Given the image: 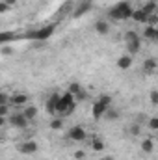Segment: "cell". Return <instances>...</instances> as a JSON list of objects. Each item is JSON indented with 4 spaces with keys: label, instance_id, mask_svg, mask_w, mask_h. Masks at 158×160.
Segmentation results:
<instances>
[{
    "label": "cell",
    "instance_id": "obj_7",
    "mask_svg": "<svg viewBox=\"0 0 158 160\" xmlns=\"http://www.w3.org/2000/svg\"><path fill=\"white\" fill-rule=\"evenodd\" d=\"M54 32H56V24H47V26H43V28H39V30L32 32V34H30V39L47 41V39H50V38L54 36Z\"/></svg>",
    "mask_w": 158,
    "mask_h": 160
},
{
    "label": "cell",
    "instance_id": "obj_1",
    "mask_svg": "<svg viewBox=\"0 0 158 160\" xmlns=\"http://www.w3.org/2000/svg\"><path fill=\"white\" fill-rule=\"evenodd\" d=\"M78 106V101L77 97L71 93V91H63L62 97H60V102H58V116L62 118H69Z\"/></svg>",
    "mask_w": 158,
    "mask_h": 160
},
{
    "label": "cell",
    "instance_id": "obj_18",
    "mask_svg": "<svg viewBox=\"0 0 158 160\" xmlns=\"http://www.w3.org/2000/svg\"><path fill=\"white\" fill-rule=\"evenodd\" d=\"M22 114H24L30 121H34L36 118H37V114H39V108H37L36 104H28V106L22 108Z\"/></svg>",
    "mask_w": 158,
    "mask_h": 160
},
{
    "label": "cell",
    "instance_id": "obj_28",
    "mask_svg": "<svg viewBox=\"0 0 158 160\" xmlns=\"http://www.w3.org/2000/svg\"><path fill=\"white\" fill-rule=\"evenodd\" d=\"M99 99H101L102 102H106L108 106H112V101H114V99H112V95H108V93H102V95H101Z\"/></svg>",
    "mask_w": 158,
    "mask_h": 160
},
{
    "label": "cell",
    "instance_id": "obj_4",
    "mask_svg": "<svg viewBox=\"0 0 158 160\" xmlns=\"http://www.w3.org/2000/svg\"><path fill=\"white\" fill-rule=\"evenodd\" d=\"M30 123H32V121L22 114V110H19V112H11V114H9V125H11L13 128H21V130H24V128L30 127Z\"/></svg>",
    "mask_w": 158,
    "mask_h": 160
},
{
    "label": "cell",
    "instance_id": "obj_25",
    "mask_svg": "<svg viewBox=\"0 0 158 160\" xmlns=\"http://www.w3.org/2000/svg\"><path fill=\"white\" fill-rule=\"evenodd\" d=\"M149 102L153 106H158V89H151L149 91Z\"/></svg>",
    "mask_w": 158,
    "mask_h": 160
},
{
    "label": "cell",
    "instance_id": "obj_15",
    "mask_svg": "<svg viewBox=\"0 0 158 160\" xmlns=\"http://www.w3.org/2000/svg\"><path fill=\"white\" fill-rule=\"evenodd\" d=\"M158 36V28L156 26H153V24H145V28H143V32H141V38L147 41H155Z\"/></svg>",
    "mask_w": 158,
    "mask_h": 160
},
{
    "label": "cell",
    "instance_id": "obj_17",
    "mask_svg": "<svg viewBox=\"0 0 158 160\" xmlns=\"http://www.w3.org/2000/svg\"><path fill=\"white\" fill-rule=\"evenodd\" d=\"M158 69V60L156 58H145L143 60V71L145 73H155Z\"/></svg>",
    "mask_w": 158,
    "mask_h": 160
},
{
    "label": "cell",
    "instance_id": "obj_31",
    "mask_svg": "<svg viewBox=\"0 0 158 160\" xmlns=\"http://www.w3.org/2000/svg\"><path fill=\"white\" fill-rule=\"evenodd\" d=\"M4 2H6V4H7L9 8H15V6L19 4V0H4Z\"/></svg>",
    "mask_w": 158,
    "mask_h": 160
},
{
    "label": "cell",
    "instance_id": "obj_12",
    "mask_svg": "<svg viewBox=\"0 0 158 160\" xmlns=\"http://www.w3.org/2000/svg\"><path fill=\"white\" fill-rule=\"evenodd\" d=\"M104 149H106V142L101 136H91L89 138V151H93V153H104Z\"/></svg>",
    "mask_w": 158,
    "mask_h": 160
},
{
    "label": "cell",
    "instance_id": "obj_5",
    "mask_svg": "<svg viewBox=\"0 0 158 160\" xmlns=\"http://www.w3.org/2000/svg\"><path fill=\"white\" fill-rule=\"evenodd\" d=\"M15 149L21 153V155H36L39 151V145L36 140H21L15 143Z\"/></svg>",
    "mask_w": 158,
    "mask_h": 160
},
{
    "label": "cell",
    "instance_id": "obj_22",
    "mask_svg": "<svg viewBox=\"0 0 158 160\" xmlns=\"http://www.w3.org/2000/svg\"><path fill=\"white\" fill-rule=\"evenodd\" d=\"M121 118V112L119 110H114V108H108V112L104 114V119H108V121H116Z\"/></svg>",
    "mask_w": 158,
    "mask_h": 160
},
{
    "label": "cell",
    "instance_id": "obj_11",
    "mask_svg": "<svg viewBox=\"0 0 158 160\" xmlns=\"http://www.w3.org/2000/svg\"><path fill=\"white\" fill-rule=\"evenodd\" d=\"M93 28H95V32H97L99 36H108V34L112 32V24H110V21H106V19H97L95 24H93Z\"/></svg>",
    "mask_w": 158,
    "mask_h": 160
},
{
    "label": "cell",
    "instance_id": "obj_20",
    "mask_svg": "<svg viewBox=\"0 0 158 160\" xmlns=\"http://www.w3.org/2000/svg\"><path fill=\"white\" fill-rule=\"evenodd\" d=\"M141 9H143L147 15H155V13H156V9H158V2H156V0H147V2L141 6Z\"/></svg>",
    "mask_w": 158,
    "mask_h": 160
},
{
    "label": "cell",
    "instance_id": "obj_27",
    "mask_svg": "<svg viewBox=\"0 0 158 160\" xmlns=\"http://www.w3.org/2000/svg\"><path fill=\"white\" fill-rule=\"evenodd\" d=\"M11 108H13L11 104H0V116H9Z\"/></svg>",
    "mask_w": 158,
    "mask_h": 160
},
{
    "label": "cell",
    "instance_id": "obj_24",
    "mask_svg": "<svg viewBox=\"0 0 158 160\" xmlns=\"http://www.w3.org/2000/svg\"><path fill=\"white\" fill-rule=\"evenodd\" d=\"M128 134H130V136H140V134H141V127H140V123H132V125L128 127Z\"/></svg>",
    "mask_w": 158,
    "mask_h": 160
},
{
    "label": "cell",
    "instance_id": "obj_32",
    "mask_svg": "<svg viewBox=\"0 0 158 160\" xmlns=\"http://www.w3.org/2000/svg\"><path fill=\"white\" fill-rule=\"evenodd\" d=\"M101 160H114L112 157H104V158H101Z\"/></svg>",
    "mask_w": 158,
    "mask_h": 160
},
{
    "label": "cell",
    "instance_id": "obj_9",
    "mask_svg": "<svg viewBox=\"0 0 158 160\" xmlns=\"http://www.w3.org/2000/svg\"><path fill=\"white\" fill-rule=\"evenodd\" d=\"M60 97H62V93H50L48 95V99L45 101V110H47V114H50L52 118L54 116H58V102H60Z\"/></svg>",
    "mask_w": 158,
    "mask_h": 160
},
{
    "label": "cell",
    "instance_id": "obj_29",
    "mask_svg": "<svg viewBox=\"0 0 158 160\" xmlns=\"http://www.w3.org/2000/svg\"><path fill=\"white\" fill-rule=\"evenodd\" d=\"M147 24H153V26H156L158 24V15H149V19H147Z\"/></svg>",
    "mask_w": 158,
    "mask_h": 160
},
{
    "label": "cell",
    "instance_id": "obj_33",
    "mask_svg": "<svg viewBox=\"0 0 158 160\" xmlns=\"http://www.w3.org/2000/svg\"><path fill=\"white\" fill-rule=\"evenodd\" d=\"M155 43H156V45H158V36H156V39H155Z\"/></svg>",
    "mask_w": 158,
    "mask_h": 160
},
{
    "label": "cell",
    "instance_id": "obj_30",
    "mask_svg": "<svg viewBox=\"0 0 158 160\" xmlns=\"http://www.w3.org/2000/svg\"><path fill=\"white\" fill-rule=\"evenodd\" d=\"M9 9H11V8H9V6H7V4H6V2H4V0H2V2H0V13H2V15H4V13H7V11H9Z\"/></svg>",
    "mask_w": 158,
    "mask_h": 160
},
{
    "label": "cell",
    "instance_id": "obj_23",
    "mask_svg": "<svg viewBox=\"0 0 158 160\" xmlns=\"http://www.w3.org/2000/svg\"><path fill=\"white\" fill-rule=\"evenodd\" d=\"M147 127H149L151 132H158V116L149 118V119H147Z\"/></svg>",
    "mask_w": 158,
    "mask_h": 160
},
{
    "label": "cell",
    "instance_id": "obj_3",
    "mask_svg": "<svg viewBox=\"0 0 158 160\" xmlns=\"http://www.w3.org/2000/svg\"><path fill=\"white\" fill-rule=\"evenodd\" d=\"M125 45H126V52L128 54H138L141 50V36L134 30H128L125 34Z\"/></svg>",
    "mask_w": 158,
    "mask_h": 160
},
{
    "label": "cell",
    "instance_id": "obj_13",
    "mask_svg": "<svg viewBox=\"0 0 158 160\" xmlns=\"http://www.w3.org/2000/svg\"><path fill=\"white\" fill-rule=\"evenodd\" d=\"M116 65H117V69L121 71H128L132 65H134V58H132V54H121L117 58V62H116Z\"/></svg>",
    "mask_w": 158,
    "mask_h": 160
},
{
    "label": "cell",
    "instance_id": "obj_6",
    "mask_svg": "<svg viewBox=\"0 0 158 160\" xmlns=\"http://www.w3.org/2000/svg\"><path fill=\"white\" fill-rule=\"evenodd\" d=\"M67 138H69L71 142H75V143H84V142L87 140V130H86V127H82V125H73V127L69 128Z\"/></svg>",
    "mask_w": 158,
    "mask_h": 160
},
{
    "label": "cell",
    "instance_id": "obj_26",
    "mask_svg": "<svg viewBox=\"0 0 158 160\" xmlns=\"http://www.w3.org/2000/svg\"><path fill=\"white\" fill-rule=\"evenodd\" d=\"M86 155H87V153H86V149H77V151L73 153V158H75V160H84V158H86Z\"/></svg>",
    "mask_w": 158,
    "mask_h": 160
},
{
    "label": "cell",
    "instance_id": "obj_10",
    "mask_svg": "<svg viewBox=\"0 0 158 160\" xmlns=\"http://www.w3.org/2000/svg\"><path fill=\"white\" fill-rule=\"evenodd\" d=\"M108 108H112V106H108L106 102H102L101 99H97V101L93 102V106H91V116H93V119L95 121L104 119V114L108 112Z\"/></svg>",
    "mask_w": 158,
    "mask_h": 160
},
{
    "label": "cell",
    "instance_id": "obj_8",
    "mask_svg": "<svg viewBox=\"0 0 158 160\" xmlns=\"http://www.w3.org/2000/svg\"><path fill=\"white\" fill-rule=\"evenodd\" d=\"M9 104H11L13 108H17V110H22L24 106L30 104V95H28V93H22V91H17V93L11 95Z\"/></svg>",
    "mask_w": 158,
    "mask_h": 160
},
{
    "label": "cell",
    "instance_id": "obj_14",
    "mask_svg": "<svg viewBox=\"0 0 158 160\" xmlns=\"http://www.w3.org/2000/svg\"><path fill=\"white\" fill-rule=\"evenodd\" d=\"M67 91H71V93L77 97V101H78V102L86 99V89L82 88V84H80V82H71V84H69V88H67Z\"/></svg>",
    "mask_w": 158,
    "mask_h": 160
},
{
    "label": "cell",
    "instance_id": "obj_21",
    "mask_svg": "<svg viewBox=\"0 0 158 160\" xmlns=\"http://www.w3.org/2000/svg\"><path fill=\"white\" fill-rule=\"evenodd\" d=\"M63 121L65 118H62V116H54L50 123H48V127H50V130H62L63 128Z\"/></svg>",
    "mask_w": 158,
    "mask_h": 160
},
{
    "label": "cell",
    "instance_id": "obj_2",
    "mask_svg": "<svg viewBox=\"0 0 158 160\" xmlns=\"http://www.w3.org/2000/svg\"><path fill=\"white\" fill-rule=\"evenodd\" d=\"M132 11H134V9H132L130 2L123 0V2H117L116 6L110 8L108 17L114 19V21H126V19H132Z\"/></svg>",
    "mask_w": 158,
    "mask_h": 160
},
{
    "label": "cell",
    "instance_id": "obj_16",
    "mask_svg": "<svg viewBox=\"0 0 158 160\" xmlns=\"http://www.w3.org/2000/svg\"><path fill=\"white\" fill-rule=\"evenodd\" d=\"M140 149H141L143 155H151L155 151V140L153 138H143L141 143H140Z\"/></svg>",
    "mask_w": 158,
    "mask_h": 160
},
{
    "label": "cell",
    "instance_id": "obj_19",
    "mask_svg": "<svg viewBox=\"0 0 158 160\" xmlns=\"http://www.w3.org/2000/svg\"><path fill=\"white\" fill-rule=\"evenodd\" d=\"M147 19H149V15H147L141 8H138V9L132 11V21H134V22H145V24H147Z\"/></svg>",
    "mask_w": 158,
    "mask_h": 160
}]
</instances>
